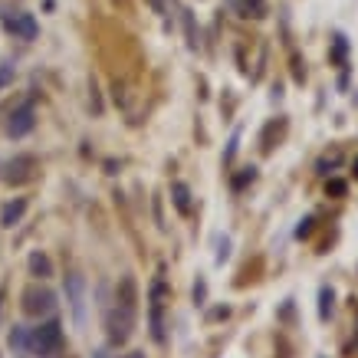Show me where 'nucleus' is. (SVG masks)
Segmentation results:
<instances>
[{"instance_id":"nucleus-14","label":"nucleus","mask_w":358,"mask_h":358,"mask_svg":"<svg viewBox=\"0 0 358 358\" xmlns=\"http://www.w3.org/2000/svg\"><path fill=\"white\" fill-rule=\"evenodd\" d=\"M253 181H257V168L250 164V168H244L240 174H234V181H230V187H234V194H240V191H244L247 185H253Z\"/></svg>"},{"instance_id":"nucleus-19","label":"nucleus","mask_w":358,"mask_h":358,"mask_svg":"<svg viewBox=\"0 0 358 358\" xmlns=\"http://www.w3.org/2000/svg\"><path fill=\"white\" fill-rule=\"evenodd\" d=\"M26 329L24 325H13V332H10V348H26Z\"/></svg>"},{"instance_id":"nucleus-8","label":"nucleus","mask_w":358,"mask_h":358,"mask_svg":"<svg viewBox=\"0 0 358 358\" xmlns=\"http://www.w3.org/2000/svg\"><path fill=\"white\" fill-rule=\"evenodd\" d=\"M171 204H174V210L178 214H191V187L185 185V181H174L171 185Z\"/></svg>"},{"instance_id":"nucleus-4","label":"nucleus","mask_w":358,"mask_h":358,"mask_svg":"<svg viewBox=\"0 0 358 358\" xmlns=\"http://www.w3.org/2000/svg\"><path fill=\"white\" fill-rule=\"evenodd\" d=\"M53 306H56V293H53V289H46V286H40V283L24 289L26 316H46V312H53Z\"/></svg>"},{"instance_id":"nucleus-24","label":"nucleus","mask_w":358,"mask_h":358,"mask_svg":"<svg viewBox=\"0 0 358 358\" xmlns=\"http://www.w3.org/2000/svg\"><path fill=\"white\" fill-rule=\"evenodd\" d=\"M227 257H230V240L221 237V240H217V263H223Z\"/></svg>"},{"instance_id":"nucleus-5","label":"nucleus","mask_w":358,"mask_h":358,"mask_svg":"<svg viewBox=\"0 0 358 358\" xmlns=\"http://www.w3.org/2000/svg\"><path fill=\"white\" fill-rule=\"evenodd\" d=\"M3 26H7V33L20 40H37V20H33V13H3Z\"/></svg>"},{"instance_id":"nucleus-22","label":"nucleus","mask_w":358,"mask_h":358,"mask_svg":"<svg viewBox=\"0 0 358 358\" xmlns=\"http://www.w3.org/2000/svg\"><path fill=\"white\" fill-rule=\"evenodd\" d=\"M312 227H316V221H312V217H302V221L296 223V237H299V240H302V237H309V234H312Z\"/></svg>"},{"instance_id":"nucleus-29","label":"nucleus","mask_w":358,"mask_h":358,"mask_svg":"<svg viewBox=\"0 0 358 358\" xmlns=\"http://www.w3.org/2000/svg\"><path fill=\"white\" fill-rule=\"evenodd\" d=\"M125 358H145V352H128Z\"/></svg>"},{"instance_id":"nucleus-11","label":"nucleus","mask_w":358,"mask_h":358,"mask_svg":"<svg viewBox=\"0 0 358 358\" xmlns=\"http://www.w3.org/2000/svg\"><path fill=\"white\" fill-rule=\"evenodd\" d=\"M332 309H335V289H332V286H322V289H319V319L329 322Z\"/></svg>"},{"instance_id":"nucleus-21","label":"nucleus","mask_w":358,"mask_h":358,"mask_svg":"<svg viewBox=\"0 0 358 358\" xmlns=\"http://www.w3.org/2000/svg\"><path fill=\"white\" fill-rule=\"evenodd\" d=\"M185 24H187V46H191V50H198V37H194V17H191V10H185Z\"/></svg>"},{"instance_id":"nucleus-13","label":"nucleus","mask_w":358,"mask_h":358,"mask_svg":"<svg viewBox=\"0 0 358 358\" xmlns=\"http://www.w3.org/2000/svg\"><path fill=\"white\" fill-rule=\"evenodd\" d=\"M119 302L128 309H135V280H132V276H125L122 286H119Z\"/></svg>"},{"instance_id":"nucleus-10","label":"nucleus","mask_w":358,"mask_h":358,"mask_svg":"<svg viewBox=\"0 0 358 358\" xmlns=\"http://www.w3.org/2000/svg\"><path fill=\"white\" fill-rule=\"evenodd\" d=\"M24 210H26V198H17L13 204H7V207H3V214H0V223H3V227H13V223L24 217Z\"/></svg>"},{"instance_id":"nucleus-18","label":"nucleus","mask_w":358,"mask_h":358,"mask_svg":"<svg viewBox=\"0 0 358 358\" xmlns=\"http://www.w3.org/2000/svg\"><path fill=\"white\" fill-rule=\"evenodd\" d=\"M325 191H329L332 198H346L348 185H346V181H342V178H329V185H325Z\"/></svg>"},{"instance_id":"nucleus-1","label":"nucleus","mask_w":358,"mask_h":358,"mask_svg":"<svg viewBox=\"0 0 358 358\" xmlns=\"http://www.w3.org/2000/svg\"><path fill=\"white\" fill-rule=\"evenodd\" d=\"M26 346L33 348L40 358H56L62 352V346H66V339H62V325L56 319L37 325V329L30 332V339H26Z\"/></svg>"},{"instance_id":"nucleus-20","label":"nucleus","mask_w":358,"mask_h":358,"mask_svg":"<svg viewBox=\"0 0 358 358\" xmlns=\"http://www.w3.org/2000/svg\"><path fill=\"white\" fill-rule=\"evenodd\" d=\"M164 293H168V289H164V283H161V280H155V283H151V306H164V302H161V299H164Z\"/></svg>"},{"instance_id":"nucleus-28","label":"nucleus","mask_w":358,"mask_h":358,"mask_svg":"<svg viewBox=\"0 0 358 358\" xmlns=\"http://www.w3.org/2000/svg\"><path fill=\"white\" fill-rule=\"evenodd\" d=\"M92 358H119V355H112V348H99Z\"/></svg>"},{"instance_id":"nucleus-6","label":"nucleus","mask_w":358,"mask_h":358,"mask_svg":"<svg viewBox=\"0 0 358 358\" xmlns=\"http://www.w3.org/2000/svg\"><path fill=\"white\" fill-rule=\"evenodd\" d=\"M33 171H37V158H33V155H17V158L7 164V174H3V178H7L10 185H24V181L33 178Z\"/></svg>"},{"instance_id":"nucleus-3","label":"nucleus","mask_w":358,"mask_h":358,"mask_svg":"<svg viewBox=\"0 0 358 358\" xmlns=\"http://www.w3.org/2000/svg\"><path fill=\"white\" fill-rule=\"evenodd\" d=\"M66 299H69L76 325L86 329V280H83L79 273H69V276H66Z\"/></svg>"},{"instance_id":"nucleus-17","label":"nucleus","mask_w":358,"mask_h":358,"mask_svg":"<svg viewBox=\"0 0 358 358\" xmlns=\"http://www.w3.org/2000/svg\"><path fill=\"white\" fill-rule=\"evenodd\" d=\"M237 148H240V128H237L234 135H230V142H227V151H223V164H230V161L237 158Z\"/></svg>"},{"instance_id":"nucleus-2","label":"nucleus","mask_w":358,"mask_h":358,"mask_svg":"<svg viewBox=\"0 0 358 358\" xmlns=\"http://www.w3.org/2000/svg\"><path fill=\"white\" fill-rule=\"evenodd\" d=\"M132 325H135V316H132V309H128V306H115V309H109V312H105V332H109L112 346H122V342H128Z\"/></svg>"},{"instance_id":"nucleus-23","label":"nucleus","mask_w":358,"mask_h":358,"mask_svg":"<svg viewBox=\"0 0 358 358\" xmlns=\"http://www.w3.org/2000/svg\"><path fill=\"white\" fill-rule=\"evenodd\" d=\"M346 50H348V43H346V37L339 33V37H335V62H346Z\"/></svg>"},{"instance_id":"nucleus-15","label":"nucleus","mask_w":358,"mask_h":358,"mask_svg":"<svg viewBox=\"0 0 358 358\" xmlns=\"http://www.w3.org/2000/svg\"><path fill=\"white\" fill-rule=\"evenodd\" d=\"M151 339L155 342H164V322H161V306H151Z\"/></svg>"},{"instance_id":"nucleus-9","label":"nucleus","mask_w":358,"mask_h":358,"mask_svg":"<svg viewBox=\"0 0 358 358\" xmlns=\"http://www.w3.org/2000/svg\"><path fill=\"white\" fill-rule=\"evenodd\" d=\"M30 273H33V276H40V280H50V276H53V263H50V257H46L43 250L30 253Z\"/></svg>"},{"instance_id":"nucleus-7","label":"nucleus","mask_w":358,"mask_h":358,"mask_svg":"<svg viewBox=\"0 0 358 358\" xmlns=\"http://www.w3.org/2000/svg\"><path fill=\"white\" fill-rule=\"evenodd\" d=\"M30 128H33V105L26 102V105H20V109L10 115V122H7V132H10V138H24Z\"/></svg>"},{"instance_id":"nucleus-26","label":"nucleus","mask_w":358,"mask_h":358,"mask_svg":"<svg viewBox=\"0 0 358 358\" xmlns=\"http://www.w3.org/2000/svg\"><path fill=\"white\" fill-rule=\"evenodd\" d=\"M10 79H13V66H10V62H3V66H0V89L7 86Z\"/></svg>"},{"instance_id":"nucleus-12","label":"nucleus","mask_w":358,"mask_h":358,"mask_svg":"<svg viewBox=\"0 0 358 358\" xmlns=\"http://www.w3.org/2000/svg\"><path fill=\"white\" fill-rule=\"evenodd\" d=\"M237 10H240V17H253V20H259V17H266V0H240Z\"/></svg>"},{"instance_id":"nucleus-16","label":"nucleus","mask_w":358,"mask_h":358,"mask_svg":"<svg viewBox=\"0 0 358 358\" xmlns=\"http://www.w3.org/2000/svg\"><path fill=\"white\" fill-rule=\"evenodd\" d=\"M194 306H207V280L204 276L194 280Z\"/></svg>"},{"instance_id":"nucleus-25","label":"nucleus","mask_w":358,"mask_h":358,"mask_svg":"<svg viewBox=\"0 0 358 358\" xmlns=\"http://www.w3.org/2000/svg\"><path fill=\"white\" fill-rule=\"evenodd\" d=\"M227 316H230V306H217V309H210V312H207V322L227 319Z\"/></svg>"},{"instance_id":"nucleus-30","label":"nucleus","mask_w":358,"mask_h":358,"mask_svg":"<svg viewBox=\"0 0 358 358\" xmlns=\"http://www.w3.org/2000/svg\"><path fill=\"white\" fill-rule=\"evenodd\" d=\"M355 178H358V158H355Z\"/></svg>"},{"instance_id":"nucleus-27","label":"nucleus","mask_w":358,"mask_h":358,"mask_svg":"<svg viewBox=\"0 0 358 358\" xmlns=\"http://www.w3.org/2000/svg\"><path fill=\"white\" fill-rule=\"evenodd\" d=\"M293 76H296L299 83H302V76H306V69H302V62L299 60H293Z\"/></svg>"}]
</instances>
